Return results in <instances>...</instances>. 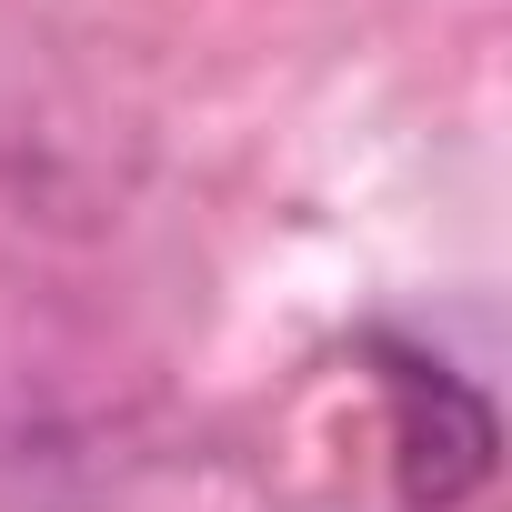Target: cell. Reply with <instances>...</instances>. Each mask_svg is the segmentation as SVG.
<instances>
[{
  "instance_id": "cell-1",
  "label": "cell",
  "mask_w": 512,
  "mask_h": 512,
  "mask_svg": "<svg viewBox=\"0 0 512 512\" xmlns=\"http://www.w3.org/2000/svg\"><path fill=\"white\" fill-rule=\"evenodd\" d=\"M362 362H382V392H392L402 502H412V512L472 502V492L492 482V402H482L452 362H432V352H412V342H392V332H372Z\"/></svg>"
}]
</instances>
